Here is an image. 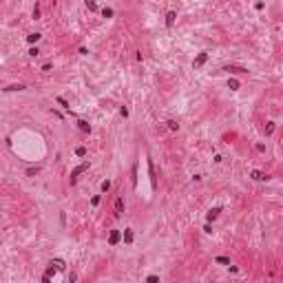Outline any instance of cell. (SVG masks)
<instances>
[{
  "label": "cell",
  "instance_id": "1",
  "mask_svg": "<svg viewBox=\"0 0 283 283\" xmlns=\"http://www.w3.org/2000/svg\"><path fill=\"white\" fill-rule=\"evenodd\" d=\"M84 170H89V162H82L80 166H75V168L71 170V184H75V182H78V175H82Z\"/></svg>",
  "mask_w": 283,
  "mask_h": 283
},
{
  "label": "cell",
  "instance_id": "2",
  "mask_svg": "<svg viewBox=\"0 0 283 283\" xmlns=\"http://www.w3.org/2000/svg\"><path fill=\"white\" fill-rule=\"evenodd\" d=\"M250 177L256 179V182H268V179H270V175L268 173H261V170H250Z\"/></svg>",
  "mask_w": 283,
  "mask_h": 283
},
{
  "label": "cell",
  "instance_id": "3",
  "mask_svg": "<svg viewBox=\"0 0 283 283\" xmlns=\"http://www.w3.org/2000/svg\"><path fill=\"white\" fill-rule=\"evenodd\" d=\"M124 208H126V203H124V197H117V199H115V217H122Z\"/></svg>",
  "mask_w": 283,
  "mask_h": 283
},
{
  "label": "cell",
  "instance_id": "4",
  "mask_svg": "<svg viewBox=\"0 0 283 283\" xmlns=\"http://www.w3.org/2000/svg\"><path fill=\"white\" fill-rule=\"evenodd\" d=\"M120 239H122V232H120V230H111V235H109V243H111V246H117Z\"/></svg>",
  "mask_w": 283,
  "mask_h": 283
},
{
  "label": "cell",
  "instance_id": "5",
  "mask_svg": "<svg viewBox=\"0 0 283 283\" xmlns=\"http://www.w3.org/2000/svg\"><path fill=\"white\" fill-rule=\"evenodd\" d=\"M206 60H208V53H199V56L195 58L193 66H195V69H199V66H203V64H206Z\"/></svg>",
  "mask_w": 283,
  "mask_h": 283
},
{
  "label": "cell",
  "instance_id": "6",
  "mask_svg": "<svg viewBox=\"0 0 283 283\" xmlns=\"http://www.w3.org/2000/svg\"><path fill=\"white\" fill-rule=\"evenodd\" d=\"M122 239H124V243H133V230L126 228L124 232H122Z\"/></svg>",
  "mask_w": 283,
  "mask_h": 283
},
{
  "label": "cell",
  "instance_id": "7",
  "mask_svg": "<svg viewBox=\"0 0 283 283\" xmlns=\"http://www.w3.org/2000/svg\"><path fill=\"white\" fill-rule=\"evenodd\" d=\"M78 128H80L82 133H91V124L84 122V120H78Z\"/></svg>",
  "mask_w": 283,
  "mask_h": 283
},
{
  "label": "cell",
  "instance_id": "8",
  "mask_svg": "<svg viewBox=\"0 0 283 283\" xmlns=\"http://www.w3.org/2000/svg\"><path fill=\"white\" fill-rule=\"evenodd\" d=\"M219 212H221V208H210L208 210V221H215L219 217Z\"/></svg>",
  "mask_w": 283,
  "mask_h": 283
},
{
  "label": "cell",
  "instance_id": "9",
  "mask_svg": "<svg viewBox=\"0 0 283 283\" xmlns=\"http://www.w3.org/2000/svg\"><path fill=\"white\" fill-rule=\"evenodd\" d=\"M148 175H150V184L155 186V166H153V162L148 159Z\"/></svg>",
  "mask_w": 283,
  "mask_h": 283
},
{
  "label": "cell",
  "instance_id": "10",
  "mask_svg": "<svg viewBox=\"0 0 283 283\" xmlns=\"http://www.w3.org/2000/svg\"><path fill=\"white\" fill-rule=\"evenodd\" d=\"M175 18H177L175 11H168V13H166V24H168V27H173V24H175Z\"/></svg>",
  "mask_w": 283,
  "mask_h": 283
},
{
  "label": "cell",
  "instance_id": "11",
  "mask_svg": "<svg viewBox=\"0 0 283 283\" xmlns=\"http://www.w3.org/2000/svg\"><path fill=\"white\" fill-rule=\"evenodd\" d=\"M226 71H232V73H246L248 69H243V66H235V64H230V66H226Z\"/></svg>",
  "mask_w": 283,
  "mask_h": 283
},
{
  "label": "cell",
  "instance_id": "12",
  "mask_svg": "<svg viewBox=\"0 0 283 283\" xmlns=\"http://www.w3.org/2000/svg\"><path fill=\"white\" fill-rule=\"evenodd\" d=\"M56 102H58V104H60L62 109H66V111H71V106H69V102H66L64 97H60V95H58V97H56Z\"/></svg>",
  "mask_w": 283,
  "mask_h": 283
},
{
  "label": "cell",
  "instance_id": "13",
  "mask_svg": "<svg viewBox=\"0 0 283 283\" xmlns=\"http://www.w3.org/2000/svg\"><path fill=\"white\" fill-rule=\"evenodd\" d=\"M24 89H27L24 84H11V86H7L5 91H24Z\"/></svg>",
  "mask_w": 283,
  "mask_h": 283
},
{
  "label": "cell",
  "instance_id": "14",
  "mask_svg": "<svg viewBox=\"0 0 283 283\" xmlns=\"http://www.w3.org/2000/svg\"><path fill=\"white\" fill-rule=\"evenodd\" d=\"M166 126L170 128V131H179V124H177L175 120H168V122H166Z\"/></svg>",
  "mask_w": 283,
  "mask_h": 283
},
{
  "label": "cell",
  "instance_id": "15",
  "mask_svg": "<svg viewBox=\"0 0 283 283\" xmlns=\"http://www.w3.org/2000/svg\"><path fill=\"white\" fill-rule=\"evenodd\" d=\"M131 175H133V188L137 186V164H133V170H131Z\"/></svg>",
  "mask_w": 283,
  "mask_h": 283
},
{
  "label": "cell",
  "instance_id": "16",
  "mask_svg": "<svg viewBox=\"0 0 283 283\" xmlns=\"http://www.w3.org/2000/svg\"><path fill=\"white\" fill-rule=\"evenodd\" d=\"M75 155H78V157H86V148L84 146H78V148H75Z\"/></svg>",
  "mask_w": 283,
  "mask_h": 283
},
{
  "label": "cell",
  "instance_id": "17",
  "mask_svg": "<svg viewBox=\"0 0 283 283\" xmlns=\"http://www.w3.org/2000/svg\"><path fill=\"white\" fill-rule=\"evenodd\" d=\"M38 40H40V33H29V36H27V42H31V44L38 42Z\"/></svg>",
  "mask_w": 283,
  "mask_h": 283
},
{
  "label": "cell",
  "instance_id": "18",
  "mask_svg": "<svg viewBox=\"0 0 283 283\" xmlns=\"http://www.w3.org/2000/svg\"><path fill=\"white\" fill-rule=\"evenodd\" d=\"M215 261H217V263H221V266H230V259H228V256H217Z\"/></svg>",
  "mask_w": 283,
  "mask_h": 283
},
{
  "label": "cell",
  "instance_id": "19",
  "mask_svg": "<svg viewBox=\"0 0 283 283\" xmlns=\"http://www.w3.org/2000/svg\"><path fill=\"white\" fill-rule=\"evenodd\" d=\"M146 283H159V276L157 274H148L146 276Z\"/></svg>",
  "mask_w": 283,
  "mask_h": 283
},
{
  "label": "cell",
  "instance_id": "20",
  "mask_svg": "<svg viewBox=\"0 0 283 283\" xmlns=\"http://www.w3.org/2000/svg\"><path fill=\"white\" fill-rule=\"evenodd\" d=\"M102 16H104V18H111V16H113V9L104 7V9H102Z\"/></svg>",
  "mask_w": 283,
  "mask_h": 283
},
{
  "label": "cell",
  "instance_id": "21",
  "mask_svg": "<svg viewBox=\"0 0 283 283\" xmlns=\"http://www.w3.org/2000/svg\"><path fill=\"white\" fill-rule=\"evenodd\" d=\"M228 86L237 91V89H239V82H237V80H228Z\"/></svg>",
  "mask_w": 283,
  "mask_h": 283
},
{
  "label": "cell",
  "instance_id": "22",
  "mask_svg": "<svg viewBox=\"0 0 283 283\" xmlns=\"http://www.w3.org/2000/svg\"><path fill=\"white\" fill-rule=\"evenodd\" d=\"M274 133V124L272 122H268V128H266V135H272Z\"/></svg>",
  "mask_w": 283,
  "mask_h": 283
},
{
  "label": "cell",
  "instance_id": "23",
  "mask_svg": "<svg viewBox=\"0 0 283 283\" xmlns=\"http://www.w3.org/2000/svg\"><path fill=\"white\" fill-rule=\"evenodd\" d=\"M86 9H89V11H97V5H95V2H89V0H86Z\"/></svg>",
  "mask_w": 283,
  "mask_h": 283
},
{
  "label": "cell",
  "instance_id": "24",
  "mask_svg": "<svg viewBox=\"0 0 283 283\" xmlns=\"http://www.w3.org/2000/svg\"><path fill=\"white\" fill-rule=\"evenodd\" d=\"M109 188H111V182H109V179H106V182H102V190L109 193Z\"/></svg>",
  "mask_w": 283,
  "mask_h": 283
},
{
  "label": "cell",
  "instance_id": "25",
  "mask_svg": "<svg viewBox=\"0 0 283 283\" xmlns=\"http://www.w3.org/2000/svg\"><path fill=\"white\" fill-rule=\"evenodd\" d=\"M120 115H122V117H128V109L122 106V109H120Z\"/></svg>",
  "mask_w": 283,
  "mask_h": 283
},
{
  "label": "cell",
  "instance_id": "26",
  "mask_svg": "<svg viewBox=\"0 0 283 283\" xmlns=\"http://www.w3.org/2000/svg\"><path fill=\"white\" fill-rule=\"evenodd\" d=\"M53 263H56V266H58V270H64V261H60V259H56V261H53Z\"/></svg>",
  "mask_w": 283,
  "mask_h": 283
},
{
  "label": "cell",
  "instance_id": "27",
  "mask_svg": "<svg viewBox=\"0 0 283 283\" xmlns=\"http://www.w3.org/2000/svg\"><path fill=\"white\" fill-rule=\"evenodd\" d=\"M33 18H40V7H38V5L33 7Z\"/></svg>",
  "mask_w": 283,
  "mask_h": 283
},
{
  "label": "cell",
  "instance_id": "28",
  "mask_svg": "<svg viewBox=\"0 0 283 283\" xmlns=\"http://www.w3.org/2000/svg\"><path fill=\"white\" fill-rule=\"evenodd\" d=\"M91 203H93V206H97V203H100V195H95V197L91 199Z\"/></svg>",
  "mask_w": 283,
  "mask_h": 283
}]
</instances>
